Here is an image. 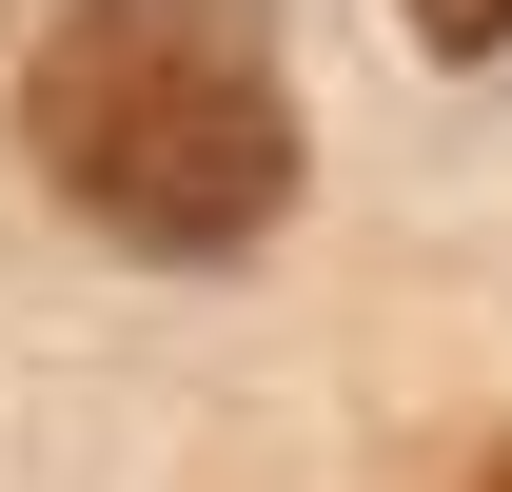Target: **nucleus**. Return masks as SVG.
<instances>
[{"mask_svg": "<svg viewBox=\"0 0 512 492\" xmlns=\"http://www.w3.org/2000/svg\"><path fill=\"white\" fill-rule=\"evenodd\" d=\"M20 158L119 256H256L296 217V79L256 0H60L20 60Z\"/></svg>", "mask_w": 512, "mask_h": 492, "instance_id": "nucleus-1", "label": "nucleus"}, {"mask_svg": "<svg viewBox=\"0 0 512 492\" xmlns=\"http://www.w3.org/2000/svg\"><path fill=\"white\" fill-rule=\"evenodd\" d=\"M394 20H414L434 60H512V0H394Z\"/></svg>", "mask_w": 512, "mask_h": 492, "instance_id": "nucleus-2", "label": "nucleus"}, {"mask_svg": "<svg viewBox=\"0 0 512 492\" xmlns=\"http://www.w3.org/2000/svg\"><path fill=\"white\" fill-rule=\"evenodd\" d=\"M473 492H512V453H493V473H473Z\"/></svg>", "mask_w": 512, "mask_h": 492, "instance_id": "nucleus-3", "label": "nucleus"}]
</instances>
